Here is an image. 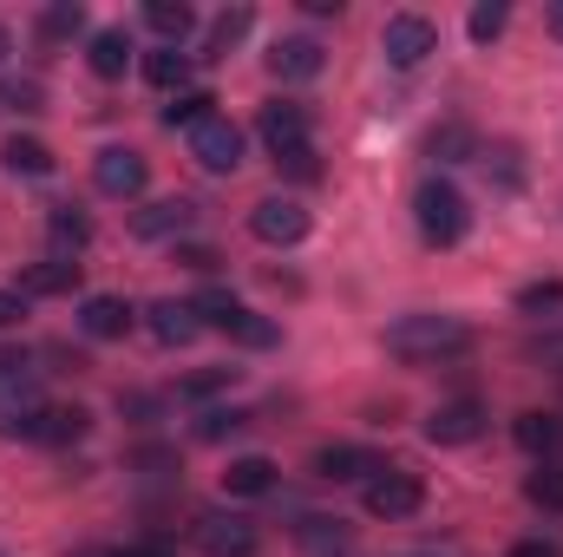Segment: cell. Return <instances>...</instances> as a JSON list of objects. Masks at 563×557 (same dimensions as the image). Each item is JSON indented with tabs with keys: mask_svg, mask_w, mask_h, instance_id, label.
<instances>
[{
	"mask_svg": "<svg viewBox=\"0 0 563 557\" xmlns=\"http://www.w3.org/2000/svg\"><path fill=\"white\" fill-rule=\"evenodd\" d=\"M387 354L394 361H407V368H432V361H459V354H472V321H459V315H400V321H387Z\"/></svg>",
	"mask_w": 563,
	"mask_h": 557,
	"instance_id": "obj_1",
	"label": "cell"
},
{
	"mask_svg": "<svg viewBox=\"0 0 563 557\" xmlns=\"http://www.w3.org/2000/svg\"><path fill=\"white\" fill-rule=\"evenodd\" d=\"M413 223H420V237L432 250H459V243L472 237V204H465V190H459L445 171L420 177V190H413Z\"/></svg>",
	"mask_w": 563,
	"mask_h": 557,
	"instance_id": "obj_2",
	"label": "cell"
},
{
	"mask_svg": "<svg viewBox=\"0 0 563 557\" xmlns=\"http://www.w3.org/2000/svg\"><path fill=\"white\" fill-rule=\"evenodd\" d=\"M190 308H197V321H203V328L230 335L236 348H256V354H263V348H276V341H282L276 321H269V315H256L250 302H236L230 288H203V295H197Z\"/></svg>",
	"mask_w": 563,
	"mask_h": 557,
	"instance_id": "obj_3",
	"label": "cell"
},
{
	"mask_svg": "<svg viewBox=\"0 0 563 557\" xmlns=\"http://www.w3.org/2000/svg\"><path fill=\"white\" fill-rule=\"evenodd\" d=\"M361 505H367V518H387V525L413 518V512L426 505L420 472H407V466H380V472L361 485Z\"/></svg>",
	"mask_w": 563,
	"mask_h": 557,
	"instance_id": "obj_4",
	"label": "cell"
},
{
	"mask_svg": "<svg viewBox=\"0 0 563 557\" xmlns=\"http://www.w3.org/2000/svg\"><path fill=\"white\" fill-rule=\"evenodd\" d=\"M380 53H387L394 73H420L426 59L439 53V26H432L426 13H394V20L380 26Z\"/></svg>",
	"mask_w": 563,
	"mask_h": 557,
	"instance_id": "obj_5",
	"label": "cell"
},
{
	"mask_svg": "<svg viewBox=\"0 0 563 557\" xmlns=\"http://www.w3.org/2000/svg\"><path fill=\"white\" fill-rule=\"evenodd\" d=\"M197 551L203 557H263V532L243 512H203L197 518Z\"/></svg>",
	"mask_w": 563,
	"mask_h": 557,
	"instance_id": "obj_6",
	"label": "cell"
},
{
	"mask_svg": "<svg viewBox=\"0 0 563 557\" xmlns=\"http://www.w3.org/2000/svg\"><path fill=\"white\" fill-rule=\"evenodd\" d=\"M256 132L269 144V157H288V151H308V144H314V119H308V106H295V99H269V106L256 112Z\"/></svg>",
	"mask_w": 563,
	"mask_h": 557,
	"instance_id": "obj_7",
	"label": "cell"
},
{
	"mask_svg": "<svg viewBox=\"0 0 563 557\" xmlns=\"http://www.w3.org/2000/svg\"><path fill=\"white\" fill-rule=\"evenodd\" d=\"M92 184H99L106 197L132 204V197H144V184H151V164H144L132 144H106V151L92 157Z\"/></svg>",
	"mask_w": 563,
	"mask_h": 557,
	"instance_id": "obj_8",
	"label": "cell"
},
{
	"mask_svg": "<svg viewBox=\"0 0 563 557\" xmlns=\"http://www.w3.org/2000/svg\"><path fill=\"white\" fill-rule=\"evenodd\" d=\"M485 401H472V394H459V401H439V407H432V414H426V439H432V446H472V439H478V433H485Z\"/></svg>",
	"mask_w": 563,
	"mask_h": 557,
	"instance_id": "obj_9",
	"label": "cell"
},
{
	"mask_svg": "<svg viewBox=\"0 0 563 557\" xmlns=\"http://www.w3.org/2000/svg\"><path fill=\"white\" fill-rule=\"evenodd\" d=\"M190 157H197L210 177H230V171L243 164V132H236V125L217 112V119H203V125L190 132Z\"/></svg>",
	"mask_w": 563,
	"mask_h": 557,
	"instance_id": "obj_10",
	"label": "cell"
},
{
	"mask_svg": "<svg viewBox=\"0 0 563 557\" xmlns=\"http://www.w3.org/2000/svg\"><path fill=\"white\" fill-rule=\"evenodd\" d=\"M250 230H256V243H269V250H295V243L308 237V210H301L295 197H263V204L250 210Z\"/></svg>",
	"mask_w": 563,
	"mask_h": 557,
	"instance_id": "obj_11",
	"label": "cell"
},
{
	"mask_svg": "<svg viewBox=\"0 0 563 557\" xmlns=\"http://www.w3.org/2000/svg\"><path fill=\"white\" fill-rule=\"evenodd\" d=\"M139 328V308L125 302V295H86L79 302V335H92V341H125Z\"/></svg>",
	"mask_w": 563,
	"mask_h": 557,
	"instance_id": "obj_12",
	"label": "cell"
},
{
	"mask_svg": "<svg viewBox=\"0 0 563 557\" xmlns=\"http://www.w3.org/2000/svg\"><path fill=\"white\" fill-rule=\"evenodd\" d=\"M321 66H328V46L314 40V33H282L276 46H269V73L276 79H321Z\"/></svg>",
	"mask_w": 563,
	"mask_h": 557,
	"instance_id": "obj_13",
	"label": "cell"
},
{
	"mask_svg": "<svg viewBox=\"0 0 563 557\" xmlns=\"http://www.w3.org/2000/svg\"><path fill=\"white\" fill-rule=\"evenodd\" d=\"M197 223V204L190 197H157V204H144V210H132V237H144V243H177L184 230Z\"/></svg>",
	"mask_w": 563,
	"mask_h": 557,
	"instance_id": "obj_14",
	"label": "cell"
},
{
	"mask_svg": "<svg viewBox=\"0 0 563 557\" xmlns=\"http://www.w3.org/2000/svg\"><path fill=\"white\" fill-rule=\"evenodd\" d=\"M374 472H380V459L367 446H347L341 439V446H321L314 452V479H328V485H367Z\"/></svg>",
	"mask_w": 563,
	"mask_h": 557,
	"instance_id": "obj_15",
	"label": "cell"
},
{
	"mask_svg": "<svg viewBox=\"0 0 563 557\" xmlns=\"http://www.w3.org/2000/svg\"><path fill=\"white\" fill-rule=\"evenodd\" d=\"M511 439H518L538 466H563V419L558 414H538V407H531V414H518V419H511Z\"/></svg>",
	"mask_w": 563,
	"mask_h": 557,
	"instance_id": "obj_16",
	"label": "cell"
},
{
	"mask_svg": "<svg viewBox=\"0 0 563 557\" xmlns=\"http://www.w3.org/2000/svg\"><path fill=\"white\" fill-rule=\"evenodd\" d=\"M276 485H282V466L263 459V452H243V459H230V472H223V492H230V499H269Z\"/></svg>",
	"mask_w": 563,
	"mask_h": 557,
	"instance_id": "obj_17",
	"label": "cell"
},
{
	"mask_svg": "<svg viewBox=\"0 0 563 557\" xmlns=\"http://www.w3.org/2000/svg\"><path fill=\"white\" fill-rule=\"evenodd\" d=\"M86 66H92L99 79H125V73H132V33H125V26H99V33L86 40Z\"/></svg>",
	"mask_w": 563,
	"mask_h": 557,
	"instance_id": "obj_18",
	"label": "cell"
},
{
	"mask_svg": "<svg viewBox=\"0 0 563 557\" xmlns=\"http://www.w3.org/2000/svg\"><path fill=\"white\" fill-rule=\"evenodd\" d=\"M46 237H53V256H73L79 263V250L92 243V217L79 204H53L46 210Z\"/></svg>",
	"mask_w": 563,
	"mask_h": 557,
	"instance_id": "obj_19",
	"label": "cell"
},
{
	"mask_svg": "<svg viewBox=\"0 0 563 557\" xmlns=\"http://www.w3.org/2000/svg\"><path fill=\"white\" fill-rule=\"evenodd\" d=\"M144 26H151L164 46H184V40L197 33V7H184V0H144Z\"/></svg>",
	"mask_w": 563,
	"mask_h": 557,
	"instance_id": "obj_20",
	"label": "cell"
},
{
	"mask_svg": "<svg viewBox=\"0 0 563 557\" xmlns=\"http://www.w3.org/2000/svg\"><path fill=\"white\" fill-rule=\"evenodd\" d=\"M151 335H157L164 348H184V341L203 335V321H197L190 302H151Z\"/></svg>",
	"mask_w": 563,
	"mask_h": 557,
	"instance_id": "obj_21",
	"label": "cell"
},
{
	"mask_svg": "<svg viewBox=\"0 0 563 557\" xmlns=\"http://www.w3.org/2000/svg\"><path fill=\"white\" fill-rule=\"evenodd\" d=\"M250 26H256V13L250 7H223L217 20H210V40H203V59H230L243 40H250Z\"/></svg>",
	"mask_w": 563,
	"mask_h": 557,
	"instance_id": "obj_22",
	"label": "cell"
},
{
	"mask_svg": "<svg viewBox=\"0 0 563 557\" xmlns=\"http://www.w3.org/2000/svg\"><path fill=\"white\" fill-rule=\"evenodd\" d=\"M79 288V263L73 256H46L20 276V295H73Z\"/></svg>",
	"mask_w": 563,
	"mask_h": 557,
	"instance_id": "obj_23",
	"label": "cell"
},
{
	"mask_svg": "<svg viewBox=\"0 0 563 557\" xmlns=\"http://www.w3.org/2000/svg\"><path fill=\"white\" fill-rule=\"evenodd\" d=\"M144 79L157 86V92H184L190 86V53H177V46H157V53H144Z\"/></svg>",
	"mask_w": 563,
	"mask_h": 557,
	"instance_id": "obj_24",
	"label": "cell"
},
{
	"mask_svg": "<svg viewBox=\"0 0 563 557\" xmlns=\"http://www.w3.org/2000/svg\"><path fill=\"white\" fill-rule=\"evenodd\" d=\"M0 164H7L13 177H53V164H59V157H53L40 139H7V144H0Z\"/></svg>",
	"mask_w": 563,
	"mask_h": 557,
	"instance_id": "obj_25",
	"label": "cell"
},
{
	"mask_svg": "<svg viewBox=\"0 0 563 557\" xmlns=\"http://www.w3.org/2000/svg\"><path fill=\"white\" fill-rule=\"evenodd\" d=\"M426 151H432L439 164H465V157H478V132H472V125H459V119H445V125L426 139Z\"/></svg>",
	"mask_w": 563,
	"mask_h": 557,
	"instance_id": "obj_26",
	"label": "cell"
},
{
	"mask_svg": "<svg viewBox=\"0 0 563 557\" xmlns=\"http://www.w3.org/2000/svg\"><path fill=\"white\" fill-rule=\"evenodd\" d=\"M203 119H217V99H210V92H177V99L164 106V125H170V132H197Z\"/></svg>",
	"mask_w": 563,
	"mask_h": 557,
	"instance_id": "obj_27",
	"label": "cell"
},
{
	"mask_svg": "<svg viewBox=\"0 0 563 557\" xmlns=\"http://www.w3.org/2000/svg\"><path fill=\"white\" fill-rule=\"evenodd\" d=\"M243 381V368H203V374H184L177 381V401H217Z\"/></svg>",
	"mask_w": 563,
	"mask_h": 557,
	"instance_id": "obj_28",
	"label": "cell"
},
{
	"mask_svg": "<svg viewBox=\"0 0 563 557\" xmlns=\"http://www.w3.org/2000/svg\"><path fill=\"white\" fill-rule=\"evenodd\" d=\"M40 33H46V40H73V33H86V7H79V0H53V7L40 13Z\"/></svg>",
	"mask_w": 563,
	"mask_h": 557,
	"instance_id": "obj_29",
	"label": "cell"
},
{
	"mask_svg": "<svg viewBox=\"0 0 563 557\" xmlns=\"http://www.w3.org/2000/svg\"><path fill=\"white\" fill-rule=\"evenodd\" d=\"M525 499H531L538 512H563V466H538V472L525 479Z\"/></svg>",
	"mask_w": 563,
	"mask_h": 557,
	"instance_id": "obj_30",
	"label": "cell"
},
{
	"mask_svg": "<svg viewBox=\"0 0 563 557\" xmlns=\"http://www.w3.org/2000/svg\"><path fill=\"white\" fill-rule=\"evenodd\" d=\"M465 26H472V40H478V46H492V40H498V33L511 26V7H505V0H478Z\"/></svg>",
	"mask_w": 563,
	"mask_h": 557,
	"instance_id": "obj_31",
	"label": "cell"
},
{
	"mask_svg": "<svg viewBox=\"0 0 563 557\" xmlns=\"http://www.w3.org/2000/svg\"><path fill=\"white\" fill-rule=\"evenodd\" d=\"M33 387V361L20 354V348H0V401H13V394H26Z\"/></svg>",
	"mask_w": 563,
	"mask_h": 557,
	"instance_id": "obj_32",
	"label": "cell"
},
{
	"mask_svg": "<svg viewBox=\"0 0 563 557\" xmlns=\"http://www.w3.org/2000/svg\"><path fill=\"white\" fill-rule=\"evenodd\" d=\"M250 426V414H236V407H210V414H197V439H230V433H243Z\"/></svg>",
	"mask_w": 563,
	"mask_h": 557,
	"instance_id": "obj_33",
	"label": "cell"
},
{
	"mask_svg": "<svg viewBox=\"0 0 563 557\" xmlns=\"http://www.w3.org/2000/svg\"><path fill=\"white\" fill-rule=\"evenodd\" d=\"M518 308H525V315L563 308V282H531V288H518Z\"/></svg>",
	"mask_w": 563,
	"mask_h": 557,
	"instance_id": "obj_34",
	"label": "cell"
},
{
	"mask_svg": "<svg viewBox=\"0 0 563 557\" xmlns=\"http://www.w3.org/2000/svg\"><path fill=\"white\" fill-rule=\"evenodd\" d=\"M478 157H485V171H498V184H505V190H518V177H525V171H518V151H511V144L478 151Z\"/></svg>",
	"mask_w": 563,
	"mask_h": 557,
	"instance_id": "obj_35",
	"label": "cell"
},
{
	"mask_svg": "<svg viewBox=\"0 0 563 557\" xmlns=\"http://www.w3.org/2000/svg\"><path fill=\"white\" fill-rule=\"evenodd\" d=\"M295 532H301L308 545H341V518H314V512H308V518H301Z\"/></svg>",
	"mask_w": 563,
	"mask_h": 557,
	"instance_id": "obj_36",
	"label": "cell"
},
{
	"mask_svg": "<svg viewBox=\"0 0 563 557\" xmlns=\"http://www.w3.org/2000/svg\"><path fill=\"white\" fill-rule=\"evenodd\" d=\"M276 171L301 177V184H314V177H321V164H314V144H308V151H288V157H276Z\"/></svg>",
	"mask_w": 563,
	"mask_h": 557,
	"instance_id": "obj_37",
	"label": "cell"
},
{
	"mask_svg": "<svg viewBox=\"0 0 563 557\" xmlns=\"http://www.w3.org/2000/svg\"><path fill=\"white\" fill-rule=\"evenodd\" d=\"M20 321H26V295H20V288H0V335L20 328Z\"/></svg>",
	"mask_w": 563,
	"mask_h": 557,
	"instance_id": "obj_38",
	"label": "cell"
},
{
	"mask_svg": "<svg viewBox=\"0 0 563 557\" xmlns=\"http://www.w3.org/2000/svg\"><path fill=\"white\" fill-rule=\"evenodd\" d=\"M505 557H563V545H558V538H518Z\"/></svg>",
	"mask_w": 563,
	"mask_h": 557,
	"instance_id": "obj_39",
	"label": "cell"
},
{
	"mask_svg": "<svg viewBox=\"0 0 563 557\" xmlns=\"http://www.w3.org/2000/svg\"><path fill=\"white\" fill-rule=\"evenodd\" d=\"M112 557H177V551H170L164 538H139V545H119Z\"/></svg>",
	"mask_w": 563,
	"mask_h": 557,
	"instance_id": "obj_40",
	"label": "cell"
},
{
	"mask_svg": "<svg viewBox=\"0 0 563 557\" xmlns=\"http://www.w3.org/2000/svg\"><path fill=\"white\" fill-rule=\"evenodd\" d=\"M544 33H551V40H563V0L551 7V13H544Z\"/></svg>",
	"mask_w": 563,
	"mask_h": 557,
	"instance_id": "obj_41",
	"label": "cell"
},
{
	"mask_svg": "<svg viewBox=\"0 0 563 557\" xmlns=\"http://www.w3.org/2000/svg\"><path fill=\"white\" fill-rule=\"evenodd\" d=\"M20 99H33V92H20V86H0V112H7V106H20Z\"/></svg>",
	"mask_w": 563,
	"mask_h": 557,
	"instance_id": "obj_42",
	"label": "cell"
},
{
	"mask_svg": "<svg viewBox=\"0 0 563 557\" xmlns=\"http://www.w3.org/2000/svg\"><path fill=\"white\" fill-rule=\"evenodd\" d=\"M7 53H13V33H7V26H0V66H7Z\"/></svg>",
	"mask_w": 563,
	"mask_h": 557,
	"instance_id": "obj_43",
	"label": "cell"
},
{
	"mask_svg": "<svg viewBox=\"0 0 563 557\" xmlns=\"http://www.w3.org/2000/svg\"><path fill=\"white\" fill-rule=\"evenodd\" d=\"M558 387H563V368H558Z\"/></svg>",
	"mask_w": 563,
	"mask_h": 557,
	"instance_id": "obj_44",
	"label": "cell"
}]
</instances>
